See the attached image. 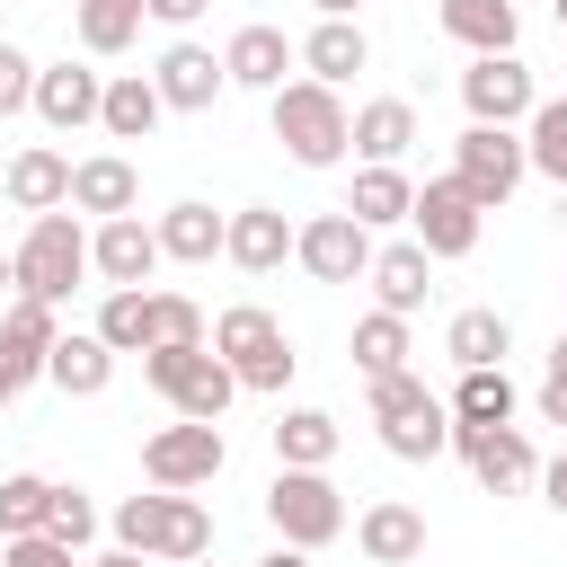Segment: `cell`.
Masks as SVG:
<instances>
[{"instance_id": "6da1fadb", "label": "cell", "mask_w": 567, "mask_h": 567, "mask_svg": "<svg viewBox=\"0 0 567 567\" xmlns=\"http://www.w3.org/2000/svg\"><path fill=\"white\" fill-rule=\"evenodd\" d=\"M266 115H275V142L301 159V168H337L346 151H354V115H346V97L328 89V80H284L275 97H266Z\"/></svg>"}, {"instance_id": "7a4b0ae2", "label": "cell", "mask_w": 567, "mask_h": 567, "mask_svg": "<svg viewBox=\"0 0 567 567\" xmlns=\"http://www.w3.org/2000/svg\"><path fill=\"white\" fill-rule=\"evenodd\" d=\"M213 354L230 363V381L239 390H266V399H284V381L301 372V354H292V337H284V319L266 310V301H230L213 328Z\"/></svg>"}, {"instance_id": "3957f363", "label": "cell", "mask_w": 567, "mask_h": 567, "mask_svg": "<svg viewBox=\"0 0 567 567\" xmlns=\"http://www.w3.org/2000/svg\"><path fill=\"white\" fill-rule=\"evenodd\" d=\"M9 266H18V292L27 301H71L80 292V275H89V230H80V213L71 204H53V213H27V239L9 248Z\"/></svg>"}, {"instance_id": "277c9868", "label": "cell", "mask_w": 567, "mask_h": 567, "mask_svg": "<svg viewBox=\"0 0 567 567\" xmlns=\"http://www.w3.org/2000/svg\"><path fill=\"white\" fill-rule=\"evenodd\" d=\"M115 540L177 567V558H204L213 549V514L195 505V487H151V496H124L115 505Z\"/></svg>"}, {"instance_id": "5b68a950", "label": "cell", "mask_w": 567, "mask_h": 567, "mask_svg": "<svg viewBox=\"0 0 567 567\" xmlns=\"http://www.w3.org/2000/svg\"><path fill=\"white\" fill-rule=\"evenodd\" d=\"M372 425L399 461H443L452 452V408L416 381V372H381L372 381Z\"/></svg>"}, {"instance_id": "8992f818", "label": "cell", "mask_w": 567, "mask_h": 567, "mask_svg": "<svg viewBox=\"0 0 567 567\" xmlns=\"http://www.w3.org/2000/svg\"><path fill=\"white\" fill-rule=\"evenodd\" d=\"M142 381H151L177 416H195V425H221V408L239 399V381H230V363H221L213 346H151V354H142Z\"/></svg>"}, {"instance_id": "52a82bcc", "label": "cell", "mask_w": 567, "mask_h": 567, "mask_svg": "<svg viewBox=\"0 0 567 567\" xmlns=\"http://www.w3.org/2000/svg\"><path fill=\"white\" fill-rule=\"evenodd\" d=\"M266 523H275V540H292V549H328V540L346 532V496H337L328 470H275V478H266Z\"/></svg>"}, {"instance_id": "ba28073f", "label": "cell", "mask_w": 567, "mask_h": 567, "mask_svg": "<svg viewBox=\"0 0 567 567\" xmlns=\"http://www.w3.org/2000/svg\"><path fill=\"white\" fill-rule=\"evenodd\" d=\"M452 177L470 186V204H478V213H505V204H514V186L532 177L523 133H514V124H470V133L452 142Z\"/></svg>"}, {"instance_id": "9c48e42d", "label": "cell", "mask_w": 567, "mask_h": 567, "mask_svg": "<svg viewBox=\"0 0 567 567\" xmlns=\"http://www.w3.org/2000/svg\"><path fill=\"white\" fill-rule=\"evenodd\" d=\"M292 266L310 275V284H363V266H372V230L337 204V213H310V221H292Z\"/></svg>"}, {"instance_id": "30bf717a", "label": "cell", "mask_w": 567, "mask_h": 567, "mask_svg": "<svg viewBox=\"0 0 567 567\" xmlns=\"http://www.w3.org/2000/svg\"><path fill=\"white\" fill-rule=\"evenodd\" d=\"M221 461H230L221 425H195V416H177V425L142 434V478H151V487H213V478H221Z\"/></svg>"}, {"instance_id": "8fae6325", "label": "cell", "mask_w": 567, "mask_h": 567, "mask_svg": "<svg viewBox=\"0 0 567 567\" xmlns=\"http://www.w3.org/2000/svg\"><path fill=\"white\" fill-rule=\"evenodd\" d=\"M478 221H487V213L470 204V186H461L452 168L425 177L416 204H408V239H416L425 257H470V248H478Z\"/></svg>"}, {"instance_id": "7c38bea8", "label": "cell", "mask_w": 567, "mask_h": 567, "mask_svg": "<svg viewBox=\"0 0 567 567\" xmlns=\"http://www.w3.org/2000/svg\"><path fill=\"white\" fill-rule=\"evenodd\" d=\"M452 452L470 461V478H478L487 496H514V487L540 478V452H532L523 425H452Z\"/></svg>"}, {"instance_id": "4fadbf2b", "label": "cell", "mask_w": 567, "mask_h": 567, "mask_svg": "<svg viewBox=\"0 0 567 567\" xmlns=\"http://www.w3.org/2000/svg\"><path fill=\"white\" fill-rule=\"evenodd\" d=\"M461 106H470V124H523V115L540 106V89H532L523 53H470V71H461Z\"/></svg>"}, {"instance_id": "5bb4252c", "label": "cell", "mask_w": 567, "mask_h": 567, "mask_svg": "<svg viewBox=\"0 0 567 567\" xmlns=\"http://www.w3.org/2000/svg\"><path fill=\"white\" fill-rule=\"evenodd\" d=\"M168 257H159V230L142 221V213H115V221H97L89 230V275L115 292V284H151Z\"/></svg>"}, {"instance_id": "9a60e30c", "label": "cell", "mask_w": 567, "mask_h": 567, "mask_svg": "<svg viewBox=\"0 0 567 567\" xmlns=\"http://www.w3.org/2000/svg\"><path fill=\"white\" fill-rule=\"evenodd\" d=\"M53 337H62V310H53V301H27V292H9V301H0V372H9L18 390H27V381H44Z\"/></svg>"}, {"instance_id": "2e32d148", "label": "cell", "mask_w": 567, "mask_h": 567, "mask_svg": "<svg viewBox=\"0 0 567 567\" xmlns=\"http://www.w3.org/2000/svg\"><path fill=\"white\" fill-rule=\"evenodd\" d=\"M151 89H159V106H168V115H204L230 80H221V53H213V44H186V35H177V44L151 62Z\"/></svg>"}, {"instance_id": "e0dca14e", "label": "cell", "mask_w": 567, "mask_h": 567, "mask_svg": "<svg viewBox=\"0 0 567 567\" xmlns=\"http://www.w3.org/2000/svg\"><path fill=\"white\" fill-rule=\"evenodd\" d=\"M97 97H106V80L89 71V62H35V115H44V133H80V124H97Z\"/></svg>"}, {"instance_id": "ac0fdd59", "label": "cell", "mask_w": 567, "mask_h": 567, "mask_svg": "<svg viewBox=\"0 0 567 567\" xmlns=\"http://www.w3.org/2000/svg\"><path fill=\"white\" fill-rule=\"evenodd\" d=\"M292 62H301V53H292V35H284V27H266V18H257V27H239V35L221 44V80H230V89H266V97H275Z\"/></svg>"}, {"instance_id": "d6986e66", "label": "cell", "mask_w": 567, "mask_h": 567, "mask_svg": "<svg viewBox=\"0 0 567 567\" xmlns=\"http://www.w3.org/2000/svg\"><path fill=\"white\" fill-rule=\"evenodd\" d=\"M133 204H142V168H133L124 151H89V159H71V213L115 221V213H133Z\"/></svg>"}, {"instance_id": "ffe728a7", "label": "cell", "mask_w": 567, "mask_h": 567, "mask_svg": "<svg viewBox=\"0 0 567 567\" xmlns=\"http://www.w3.org/2000/svg\"><path fill=\"white\" fill-rule=\"evenodd\" d=\"M354 549H363L372 567H416V558H425V514L399 505V496H381V505L354 514Z\"/></svg>"}, {"instance_id": "44dd1931", "label": "cell", "mask_w": 567, "mask_h": 567, "mask_svg": "<svg viewBox=\"0 0 567 567\" xmlns=\"http://www.w3.org/2000/svg\"><path fill=\"white\" fill-rule=\"evenodd\" d=\"M221 257H230L239 275H275V266L292 257V221H284L275 204H239L230 230H221Z\"/></svg>"}, {"instance_id": "7402d4cb", "label": "cell", "mask_w": 567, "mask_h": 567, "mask_svg": "<svg viewBox=\"0 0 567 567\" xmlns=\"http://www.w3.org/2000/svg\"><path fill=\"white\" fill-rule=\"evenodd\" d=\"M363 284L381 292V310H399V319H416V310H425V292H434V257H425L416 239H390V248H372V266H363Z\"/></svg>"}, {"instance_id": "603a6c76", "label": "cell", "mask_w": 567, "mask_h": 567, "mask_svg": "<svg viewBox=\"0 0 567 567\" xmlns=\"http://www.w3.org/2000/svg\"><path fill=\"white\" fill-rule=\"evenodd\" d=\"M44 381H53L62 399H97V390L115 381V346H106L97 328H62L53 354H44Z\"/></svg>"}, {"instance_id": "cb8c5ba5", "label": "cell", "mask_w": 567, "mask_h": 567, "mask_svg": "<svg viewBox=\"0 0 567 567\" xmlns=\"http://www.w3.org/2000/svg\"><path fill=\"white\" fill-rule=\"evenodd\" d=\"M292 53H301V71H310V80H328V89H346L354 71H372V35H363L354 18H319Z\"/></svg>"}, {"instance_id": "d4e9b609", "label": "cell", "mask_w": 567, "mask_h": 567, "mask_svg": "<svg viewBox=\"0 0 567 567\" xmlns=\"http://www.w3.org/2000/svg\"><path fill=\"white\" fill-rule=\"evenodd\" d=\"M0 186H9L18 213H53V204H71V159H62L53 142H27V151H9Z\"/></svg>"}, {"instance_id": "484cf974", "label": "cell", "mask_w": 567, "mask_h": 567, "mask_svg": "<svg viewBox=\"0 0 567 567\" xmlns=\"http://www.w3.org/2000/svg\"><path fill=\"white\" fill-rule=\"evenodd\" d=\"M159 115H168V106H159L151 71H115V80H106V97H97V133H106V142H151V133H159Z\"/></svg>"}, {"instance_id": "4316f807", "label": "cell", "mask_w": 567, "mask_h": 567, "mask_svg": "<svg viewBox=\"0 0 567 567\" xmlns=\"http://www.w3.org/2000/svg\"><path fill=\"white\" fill-rule=\"evenodd\" d=\"M151 230H159V257H168V266H213V257H221L230 213H213V204H195V195H186V204H168Z\"/></svg>"}, {"instance_id": "83f0119b", "label": "cell", "mask_w": 567, "mask_h": 567, "mask_svg": "<svg viewBox=\"0 0 567 567\" xmlns=\"http://www.w3.org/2000/svg\"><path fill=\"white\" fill-rule=\"evenodd\" d=\"M434 18L470 53H514V35H523V9L514 0H434Z\"/></svg>"}, {"instance_id": "f1b7e54d", "label": "cell", "mask_w": 567, "mask_h": 567, "mask_svg": "<svg viewBox=\"0 0 567 567\" xmlns=\"http://www.w3.org/2000/svg\"><path fill=\"white\" fill-rule=\"evenodd\" d=\"M408 204H416V186H408V168H399V159H363V168H354V195H346V213H354L363 230H390V221H408Z\"/></svg>"}, {"instance_id": "f546056e", "label": "cell", "mask_w": 567, "mask_h": 567, "mask_svg": "<svg viewBox=\"0 0 567 567\" xmlns=\"http://www.w3.org/2000/svg\"><path fill=\"white\" fill-rule=\"evenodd\" d=\"M443 408H452V425H514L523 390H514V372H505V363H470V372H461V390H452Z\"/></svg>"}, {"instance_id": "4dcf8cb0", "label": "cell", "mask_w": 567, "mask_h": 567, "mask_svg": "<svg viewBox=\"0 0 567 567\" xmlns=\"http://www.w3.org/2000/svg\"><path fill=\"white\" fill-rule=\"evenodd\" d=\"M337 461V416L328 408H284L275 416V470H328Z\"/></svg>"}, {"instance_id": "1f68e13d", "label": "cell", "mask_w": 567, "mask_h": 567, "mask_svg": "<svg viewBox=\"0 0 567 567\" xmlns=\"http://www.w3.org/2000/svg\"><path fill=\"white\" fill-rule=\"evenodd\" d=\"M97 337H106L115 354H151V337H159V310H151V284H115V292L97 301Z\"/></svg>"}, {"instance_id": "d6a6232c", "label": "cell", "mask_w": 567, "mask_h": 567, "mask_svg": "<svg viewBox=\"0 0 567 567\" xmlns=\"http://www.w3.org/2000/svg\"><path fill=\"white\" fill-rule=\"evenodd\" d=\"M142 18H151L142 0H71V35H80V53H97V62L124 53V44L142 35Z\"/></svg>"}, {"instance_id": "836d02e7", "label": "cell", "mask_w": 567, "mask_h": 567, "mask_svg": "<svg viewBox=\"0 0 567 567\" xmlns=\"http://www.w3.org/2000/svg\"><path fill=\"white\" fill-rule=\"evenodd\" d=\"M505 346H514V328H505V310H487V301H470V310H452V328H443V354L470 372V363H505Z\"/></svg>"}, {"instance_id": "e575fe53", "label": "cell", "mask_w": 567, "mask_h": 567, "mask_svg": "<svg viewBox=\"0 0 567 567\" xmlns=\"http://www.w3.org/2000/svg\"><path fill=\"white\" fill-rule=\"evenodd\" d=\"M408 142H416V106H408V97L354 106V151H363V159H408Z\"/></svg>"}, {"instance_id": "d590c367", "label": "cell", "mask_w": 567, "mask_h": 567, "mask_svg": "<svg viewBox=\"0 0 567 567\" xmlns=\"http://www.w3.org/2000/svg\"><path fill=\"white\" fill-rule=\"evenodd\" d=\"M354 363H363V381L408 372V319H399V310H363V319H354Z\"/></svg>"}, {"instance_id": "8d00e7d4", "label": "cell", "mask_w": 567, "mask_h": 567, "mask_svg": "<svg viewBox=\"0 0 567 567\" xmlns=\"http://www.w3.org/2000/svg\"><path fill=\"white\" fill-rule=\"evenodd\" d=\"M523 159H532L549 186H567V97H540V106L523 115Z\"/></svg>"}, {"instance_id": "74e56055", "label": "cell", "mask_w": 567, "mask_h": 567, "mask_svg": "<svg viewBox=\"0 0 567 567\" xmlns=\"http://www.w3.org/2000/svg\"><path fill=\"white\" fill-rule=\"evenodd\" d=\"M44 505H53V478H35V470H9V478H0V540H18V532H44Z\"/></svg>"}, {"instance_id": "f35d334b", "label": "cell", "mask_w": 567, "mask_h": 567, "mask_svg": "<svg viewBox=\"0 0 567 567\" xmlns=\"http://www.w3.org/2000/svg\"><path fill=\"white\" fill-rule=\"evenodd\" d=\"M44 532H53V540H71V549H89V532H97V505H89V487H53V505H44Z\"/></svg>"}, {"instance_id": "ab89813d", "label": "cell", "mask_w": 567, "mask_h": 567, "mask_svg": "<svg viewBox=\"0 0 567 567\" xmlns=\"http://www.w3.org/2000/svg\"><path fill=\"white\" fill-rule=\"evenodd\" d=\"M0 567H89V558L53 532H18V540H0Z\"/></svg>"}, {"instance_id": "60d3db41", "label": "cell", "mask_w": 567, "mask_h": 567, "mask_svg": "<svg viewBox=\"0 0 567 567\" xmlns=\"http://www.w3.org/2000/svg\"><path fill=\"white\" fill-rule=\"evenodd\" d=\"M151 310H159V337L151 346H204V310L186 292H151Z\"/></svg>"}, {"instance_id": "b9f144b4", "label": "cell", "mask_w": 567, "mask_h": 567, "mask_svg": "<svg viewBox=\"0 0 567 567\" xmlns=\"http://www.w3.org/2000/svg\"><path fill=\"white\" fill-rule=\"evenodd\" d=\"M27 97H35V62L0 35V124H9V115H27Z\"/></svg>"}, {"instance_id": "7bdbcfd3", "label": "cell", "mask_w": 567, "mask_h": 567, "mask_svg": "<svg viewBox=\"0 0 567 567\" xmlns=\"http://www.w3.org/2000/svg\"><path fill=\"white\" fill-rule=\"evenodd\" d=\"M142 9H151V18H159V27H195V18H204V9H213V0H142Z\"/></svg>"}, {"instance_id": "ee69618b", "label": "cell", "mask_w": 567, "mask_h": 567, "mask_svg": "<svg viewBox=\"0 0 567 567\" xmlns=\"http://www.w3.org/2000/svg\"><path fill=\"white\" fill-rule=\"evenodd\" d=\"M532 408H540V425H567V381H558V372H549V381H540V399H532Z\"/></svg>"}, {"instance_id": "f6af8a7d", "label": "cell", "mask_w": 567, "mask_h": 567, "mask_svg": "<svg viewBox=\"0 0 567 567\" xmlns=\"http://www.w3.org/2000/svg\"><path fill=\"white\" fill-rule=\"evenodd\" d=\"M540 487H549V505H558V514H567V443H558V461H549V470H540Z\"/></svg>"}, {"instance_id": "bcb514c9", "label": "cell", "mask_w": 567, "mask_h": 567, "mask_svg": "<svg viewBox=\"0 0 567 567\" xmlns=\"http://www.w3.org/2000/svg\"><path fill=\"white\" fill-rule=\"evenodd\" d=\"M257 567H310V549H292V540H275V549H266Z\"/></svg>"}, {"instance_id": "7dc6e473", "label": "cell", "mask_w": 567, "mask_h": 567, "mask_svg": "<svg viewBox=\"0 0 567 567\" xmlns=\"http://www.w3.org/2000/svg\"><path fill=\"white\" fill-rule=\"evenodd\" d=\"M89 567H142V549H124V540H115V549H106V558H89Z\"/></svg>"}, {"instance_id": "c3c4849f", "label": "cell", "mask_w": 567, "mask_h": 567, "mask_svg": "<svg viewBox=\"0 0 567 567\" xmlns=\"http://www.w3.org/2000/svg\"><path fill=\"white\" fill-rule=\"evenodd\" d=\"M549 372H558V381H567V328H558V346H549Z\"/></svg>"}, {"instance_id": "681fc988", "label": "cell", "mask_w": 567, "mask_h": 567, "mask_svg": "<svg viewBox=\"0 0 567 567\" xmlns=\"http://www.w3.org/2000/svg\"><path fill=\"white\" fill-rule=\"evenodd\" d=\"M354 9H363V0H319V18H354Z\"/></svg>"}, {"instance_id": "f907efd6", "label": "cell", "mask_w": 567, "mask_h": 567, "mask_svg": "<svg viewBox=\"0 0 567 567\" xmlns=\"http://www.w3.org/2000/svg\"><path fill=\"white\" fill-rule=\"evenodd\" d=\"M9 292H18V266H9V248H0V301H9Z\"/></svg>"}, {"instance_id": "816d5d0a", "label": "cell", "mask_w": 567, "mask_h": 567, "mask_svg": "<svg viewBox=\"0 0 567 567\" xmlns=\"http://www.w3.org/2000/svg\"><path fill=\"white\" fill-rule=\"evenodd\" d=\"M9 399H18V381H9V372H0V408H9Z\"/></svg>"}, {"instance_id": "f5cc1de1", "label": "cell", "mask_w": 567, "mask_h": 567, "mask_svg": "<svg viewBox=\"0 0 567 567\" xmlns=\"http://www.w3.org/2000/svg\"><path fill=\"white\" fill-rule=\"evenodd\" d=\"M177 567H213V549H204V558H177Z\"/></svg>"}, {"instance_id": "db71d44e", "label": "cell", "mask_w": 567, "mask_h": 567, "mask_svg": "<svg viewBox=\"0 0 567 567\" xmlns=\"http://www.w3.org/2000/svg\"><path fill=\"white\" fill-rule=\"evenodd\" d=\"M558 27H567V0H558Z\"/></svg>"}]
</instances>
